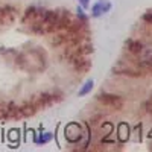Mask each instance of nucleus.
I'll return each instance as SVG.
<instances>
[{
  "label": "nucleus",
  "mask_w": 152,
  "mask_h": 152,
  "mask_svg": "<svg viewBox=\"0 0 152 152\" xmlns=\"http://www.w3.org/2000/svg\"><path fill=\"white\" fill-rule=\"evenodd\" d=\"M93 87H94V81H93V79H87V81L82 84V87L79 88L78 96H79V97H82V96H87L88 93H91Z\"/></svg>",
  "instance_id": "obj_2"
},
{
  "label": "nucleus",
  "mask_w": 152,
  "mask_h": 152,
  "mask_svg": "<svg viewBox=\"0 0 152 152\" xmlns=\"http://www.w3.org/2000/svg\"><path fill=\"white\" fill-rule=\"evenodd\" d=\"M52 138H53L52 132H44V134H40V137L35 138V143L37 145H46V143H49L50 140H52Z\"/></svg>",
  "instance_id": "obj_3"
},
{
  "label": "nucleus",
  "mask_w": 152,
  "mask_h": 152,
  "mask_svg": "<svg viewBox=\"0 0 152 152\" xmlns=\"http://www.w3.org/2000/svg\"><path fill=\"white\" fill-rule=\"evenodd\" d=\"M78 3L81 5V8L87 9L88 6H90V0H78Z\"/></svg>",
  "instance_id": "obj_4"
},
{
  "label": "nucleus",
  "mask_w": 152,
  "mask_h": 152,
  "mask_svg": "<svg viewBox=\"0 0 152 152\" xmlns=\"http://www.w3.org/2000/svg\"><path fill=\"white\" fill-rule=\"evenodd\" d=\"M111 8H113V3L110 0H97L91 6V17H94V18L102 17V15L108 14L111 11Z\"/></svg>",
  "instance_id": "obj_1"
}]
</instances>
